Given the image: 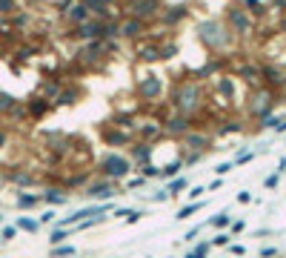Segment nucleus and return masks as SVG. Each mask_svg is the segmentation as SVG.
<instances>
[{
    "label": "nucleus",
    "instance_id": "nucleus-1",
    "mask_svg": "<svg viewBox=\"0 0 286 258\" xmlns=\"http://www.w3.org/2000/svg\"><path fill=\"white\" fill-rule=\"evenodd\" d=\"M106 172H109V175H123V172H126V161H123V158H109V161H106Z\"/></svg>",
    "mask_w": 286,
    "mask_h": 258
},
{
    "label": "nucleus",
    "instance_id": "nucleus-2",
    "mask_svg": "<svg viewBox=\"0 0 286 258\" xmlns=\"http://www.w3.org/2000/svg\"><path fill=\"white\" fill-rule=\"evenodd\" d=\"M15 9V0H0V12H12Z\"/></svg>",
    "mask_w": 286,
    "mask_h": 258
},
{
    "label": "nucleus",
    "instance_id": "nucleus-3",
    "mask_svg": "<svg viewBox=\"0 0 286 258\" xmlns=\"http://www.w3.org/2000/svg\"><path fill=\"white\" fill-rule=\"evenodd\" d=\"M20 227H23V229H29V232H34V229H37V224H34V221H26V218H20Z\"/></svg>",
    "mask_w": 286,
    "mask_h": 258
},
{
    "label": "nucleus",
    "instance_id": "nucleus-4",
    "mask_svg": "<svg viewBox=\"0 0 286 258\" xmlns=\"http://www.w3.org/2000/svg\"><path fill=\"white\" fill-rule=\"evenodd\" d=\"M0 109H12V98L9 95H0Z\"/></svg>",
    "mask_w": 286,
    "mask_h": 258
},
{
    "label": "nucleus",
    "instance_id": "nucleus-5",
    "mask_svg": "<svg viewBox=\"0 0 286 258\" xmlns=\"http://www.w3.org/2000/svg\"><path fill=\"white\" fill-rule=\"evenodd\" d=\"M15 238V229H3V241H12Z\"/></svg>",
    "mask_w": 286,
    "mask_h": 258
}]
</instances>
